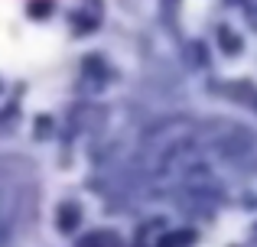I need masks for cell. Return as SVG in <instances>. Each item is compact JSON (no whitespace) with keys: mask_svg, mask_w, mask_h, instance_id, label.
I'll return each mask as SVG.
<instances>
[{"mask_svg":"<svg viewBox=\"0 0 257 247\" xmlns=\"http://www.w3.org/2000/svg\"><path fill=\"white\" fill-rule=\"evenodd\" d=\"M13 211H17V195H13V185H7L4 179H0V247H4L7 234H10Z\"/></svg>","mask_w":257,"mask_h":247,"instance_id":"6da1fadb","label":"cell"}]
</instances>
